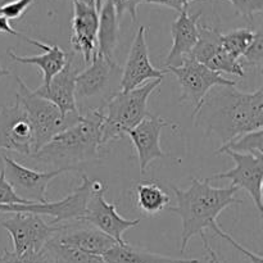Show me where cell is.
<instances>
[{
	"label": "cell",
	"instance_id": "obj_1",
	"mask_svg": "<svg viewBox=\"0 0 263 263\" xmlns=\"http://www.w3.org/2000/svg\"><path fill=\"white\" fill-rule=\"evenodd\" d=\"M207 95L192 117L195 125L226 144L243 134L263 128V87L244 92L235 86H220Z\"/></svg>",
	"mask_w": 263,
	"mask_h": 263
},
{
	"label": "cell",
	"instance_id": "obj_2",
	"mask_svg": "<svg viewBox=\"0 0 263 263\" xmlns=\"http://www.w3.org/2000/svg\"><path fill=\"white\" fill-rule=\"evenodd\" d=\"M176 197V205L167 210L180 216L182 223L181 247L185 253L187 244L195 235H205V229L215 230L218 226L217 217L231 204H240L243 200L236 198L238 189L234 186L215 187L207 179L192 177V184L186 190L172 186Z\"/></svg>",
	"mask_w": 263,
	"mask_h": 263
},
{
	"label": "cell",
	"instance_id": "obj_3",
	"mask_svg": "<svg viewBox=\"0 0 263 263\" xmlns=\"http://www.w3.org/2000/svg\"><path fill=\"white\" fill-rule=\"evenodd\" d=\"M102 110L87 109L74 125L57 134L49 143L39 149L32 158L41 164L58 168L76 170L79 164L99 158Z\"/></svg>",
	"mask_w": 263,
	"mask_h": 263
},
{
	"label": "cell",
	"instance_id": "obj_4",
	"mask_svg": "<svg viewBox=\"0 0 263 263\" xmlns=\"http://www.w3.org/2000/svg\"><path fill=\"white\" fill-rule=\"evenodd\" d=\"M163 80H152L130 91H118L102 108V145L120 140L149 116L148 99Z\"/></svg>",
	"mask_w": 263,
	"mask_h": 263
},
{
	"label": "cell",
	"instance_id": "obj_5",
	"mask_svg": "<svg viewBox=\"0 0 263 263\" xmlns=\"http://www.w3.org/2000/svg\"><path fill=\"white\" fill-rule=\"evenodd\" d=\"M18 90L15 99L23 107L33 128L35 153L51 140L57 134L74 125L81 118L80 113H69L66 117L51 102L35 94L21 77L15 76ZM33 153V154H35Z\"/></svg>",
	"mask_w": 263,
	"mask_h": 263
},
{
	"label": "cell",
	"instance_id": "obj_6",
	"mask_svg": "<svg viewBox=\"0 0 263 263\" xmlns=\"http://www.w3.org/2000/svg\"><path fill=\"white\" fill-rule=\"evenodd\" d=\"M122 68L115 62V59L105 58L100 54H95L90 62V66L76 76V104H84L92 98H100L103 105L121 91L116 84L121 85Z\"/></svg>",
	"mask_w": 263,
	"mask_h": 263
},
{
	"label": "cell",
	"instance_id": "obj_7",
	"mask_svg": "<svg viewBox=\"0 0 263 263\" xmlns=\"http://www.w3.org/2000/svg\"><path fill=\"white\" fill-rule=\"evenodd\" d=\"M166 72H171L176 76L181 87L180 102H190L194 107L192 117L198 112L203 100L207 97L211 89L216 86H235V80L223 77L217 72L211 71L204 64L199 63L192 57H187L179 67L164 68Z\"/></svg>",
	"mask_w": 263,
	"mask_h": 263
},
{
	"label": "cell",
	"instance_id": "obj_8",
	"mask_svg": "<svg viewBox=\"0 0 263 263\" xmlns=\"http://www.w3.org/2000/svg\"><path fill=\"white\" fill-rule=\"evenodd\" d=\"M92 180L89 176L82 175L80 186L58 202L32 203V204H14L8 205V213L27 212L39 216L51 217L50 225H62L74 221H82L86 212L87 200L92 192Z\"/></svg>",
	"mask_w": 263,
	"mask_h": 263
},
{
	"label": "cell",
	"instance_id": "obj_9",
	"mask_svg": "<svg viewBox=\"0 0 263 263\" xmlns=\"http://www.w3.org/2000/svg\"><path fill=\"white\" fill-rule=\"evenodd\" d=\"M12 215L3 220L0 226L9 234L13 253L18 256L43 251L58 229L57 225L46 223L41 216L33 213L17 212Z\"/></svg>",
	"mask_w": 263,
	"mask_h": 263
},
{
	"label": "cell",
	"instance_id": "obj_10",
	"mask_svg": "<svg viewBox=\"0 0 263 263\" xmlns=\"http://www.w3.org/2000/svg\"><path fill=\"white\" fill-rule=\"evenodd\" d=\"M107 189L108 186L102 181L92 182V192L87 200L86 212L82 221L110 236L118 244H125L123 234L130 229L136 228L140 220H127L120 216L115 203H108L105 200L104 193Z\"/></svg>",
	"mask_w": 263,
	"mask_h": 263
},
{
	"label": "cell",
	"instance_id": "obj_11",
	"mask_svg": "<svg viewBox=\"0 0 263 263\" xmlns=\"http://www.w3.org/2000/svg\"><path fill=\"white\" fill-rule=\"evenodd\" d=\"M4 175L7 181L12 185L17 195L30 203H45L46 189L55 177L72 171L68 168H58L53 171H36L18 163L8 156H3Z\"/></svg>",
	"mask_w": 263,
	"mask_h": 263
},
{
	"label": "cell",
	"instance_id": "obj_12",
	"mask_svg": "<svg viewBox=\"0 0 263 263\" xmlns=\"http://www.w3.org/2000/svg\"><path fill=\"white\" fill-rule=\"evenodd\" d=\"M0 149L27 157L35 153L32 125L17 100L0 108Z\"/></svg>",
	"mask_w": 263,
	"mask_h": 263
},
{
	"label": "cell",
	"instance_id": "obj_13",
	"mask_svg": "<svg viewBox=\"0 0 263 263\" xmlns=\"http://www.w3.org/2000/svg\"><path fill=\"white\" fill-rule=\"evenodd\" d=\"M221 154L229 156L235 163V167L226 172H220L208 177L211 180L228 179L231 181V186L236 189H243L252 198L256 204L259 215H263L262 200V185H263V158L261 157L249 156V154L235 153L231 151H225Z\"/></svg>",
	"mask_w": 263,
	"mask_h": 263
},
{
	"label": "cell",
	"instance_id": "obj_14",
	"mask_svg": "<svg viewBox=\"0 0 263 263\" xmlns=\"http://www.w3.org/2000/svg\"><path fill=\"white\" fill-rule=\"evenodd\" d=\"M166 73V69H158L152 64L146 43V28L145 26H140L136 31L126 64L122 68L121 91H130L152 80H163Z\"/></svg>",
	"mask_w": 263,
	"mask_h": 263
},
{
	"label": "cell",
	"instance_id": "obj_15",
	"mask_svg": "<svg viewBox=\"0 0 263 263\" xmlns=\"http://www.w3.org/2000/svg\"><path fill=\"white\" fill-rule=\"evenodd\" d=\"M57 226L58 229L50 241L79 249L85 253L103 257L112 247L118 244L110 236L105 235L104 233L84 221H76V223L67 222Z\"/></svg>",
	"mask_w": 263,
	"mask_h": 263
},
{
	"label": "cell",
	"instance_id": "obj_16",
	"mask_svg": "<svg viewBox=\"0 0 263 263\" xmlns=\"http://www.w3.org/2000/svg\"><path fill=\"white\" fill-rule=\"evenodd\" d=\"M171 125L172 122L164 118L149 115L136 127L127 133L138 153L141 174H145L154 159L170 157L168 153L162 151L159 141H161V134L163 128L170 127Z\"/></svg>",
	"mask_w": 263,
	"mask_h": 263
},
{
	"label": "cell",
	"instance_id": "obj_17",
	"mask_svg": "<svg viewBox=\"0 0 263 263\" xmlns=\"http://www.w3.org/2000/svg\"><path fill=\"white\" fill-rule=\"evenodd\" d=\"M73 17H72L71 45L73 53L81 54L86 64L91 62L98 51V26L99 13L94 5L72 2Z\"/></svg>",
	"mask_w": 263,
	"mask_h": 263
},
{
	"label": "cell",
	"instance_id": "obj_18",
	"mask_svg": "<svg viewBox=\"0 0 263 263\" xmlns=\"http://www.w3.org/2000/svg\"><path fill=\"white\" fill-rule=\"evenodd\" d=\"M77 73L79 68L74 64V53L72 51L67 57L66 66L50 80L48 86H39L33 91L39 97L53 103L64 117L69 113H80L74 97Z\"/></svg>",
	"mask_w": 263,
	"mask_h": 263
},
{
	"label": "cell",
	"instance_id": "obj_19",
	"mask_svg": "<svg viewBox=\"0 0 263 263\" xmlns=\"http://www.w3.org/2000/svg\"><path fill=\"white\" fill-rule=\"evenodd\" d=\"M199 18L200 13L190 14L189 8H185L171 23L172 46L168 55L164 59L166 68L179 67L190 55L199 37Z\"/></svg>",
	"mask_w": 263,
	"mask_h": 263
},
{
	"label": "cell",
	"instance_id": "obj_20",
	"mask_svg": "<svg viewBox=\"0 0 263 263\" xmlns=\"http://www.w3.org/2000/svg\"><path fill=\"white\" fill-rule=\"evenodd\" d=\"M25 41L32 44V45L37 46V48L43 49L44 54L41 55H33V57H21L17 55L13 50L8 51V55L15 63L21 64H32V66H37L43 72V85L41 86H48L50 80L55 76L57 73L63 69L66 66L67 57L68 53L63 50L61 46L58 45H49V44L40 43L33 39H30L26 36Z\"/></svg>",
	"mask_w": 263,
	"mask_h": 263
},
{
	"label": "cell",
	"instance_id": "obj_21",
	"mask_svg": "<svg viewBox=\"0 0 263 263\" xmlns=\"http://www.w3.org/2000/svg\"><path fill=\"white\" fill-rule=\"evenodd\" d=\"M103 259L105 263H200L199 259L171 258L152 253L127 243L116 244L103 256Z\"/></svg>",
	"mask_w": 263,
	"mask_h": 263
},
{
	"label": "cell",
	"instance_id": "obj_22",
	"mask_svg": "<svg viewBox=\"0 0 263 263\" xmlns=\"http://www.w3.org/2000/svg\"><path fill=\"white\" fill-rule=\"evenodd\" d=\"M118 32H120V20L116 14L115 7L109 0H104L99 10L97 53L105 58L113 59V54L118 43Z\"/></svg>",
	"mask_w": 263,
	"mask_h": 263
},
{
	"label": "cell",
	"instance_id": "obj_23",
	"mask_svg": "<svg viewBox=\"0 0 263 263\" xmlns=\"http://www.w3.org/2000/svg\"><path fill=\"white\" fill-rule=\"evenodd\" d=\"M136 204L148 216H156L167 210L171 197L161 184L156 181H140L135 187Z\"/></svg>",
	"mask_w": 263,
	"mask_h": 263
},
{
	"label": "cell",
	"instance_id": "obj_24",
	"mask_svg": "<svg viewBox=\"0 0 263 263\" xmlns=\"http://www.w3.org/2000/svg\"><path fill=\"white\" fill-rule=\"evenodd\" d=\"M198 30H199V37L189 57L194 58L199 63L205 64L210 61L211 57L222 49V43H221L222 33L217 28L211 27L208 25H200V23L198 26Z\"/></svg>",
	"mask_w": 263,
	"mask_h": 263
},
{
	"label": "cell",
	"instance_id": "obj_25",
	"mask_svg": "<svg viewBox=\"0 0 263 263\" xmlns=\"http://www.w3.org/2000/svg\"><path fill=\"white\" fill-rule=\"evenodd\" d=\"M48 261L51 263H105L103 257L85 253L79 249L61 246L49 240L44 247Z\"/></svg>",
	"mask_w": 263,
	"mask_h": 263
},
{
	"label": "cell",
	"instance_id": "obj_26",
	"mask_svg": "<svg viewBox=\"0 0 263 263\" xmlns=\"http://www.w3.org/2000/svg\"><path fill=\"white\" fill-rule=\"evenodd\" d=\"M225 151L235 152L240 154L261 157L263 158V128L243 134L234 140L223 144L216 151V154H221Z\"/></svg>",
	"mask_w": 263,
	"mask_h": 263
},
{
	"label": "cell",
	"instance_id": "obj_27",
	"mask_svg": "<svg viewBox=\"0 0 263 263\" xmlns=\"http://www.w3.org/2000/svg\"><path fill=\"white\" fill-rule=\"evenodd\" d=\"M256 36V31L252 28H235L228 33L221 35L222 48L233 58L240 59L244 51L248 49L251 43Z\"/></svg>",
	"mask_w": 263,
	"mask_h": 263
},
{
	"label": "cell",
	"instance_id": "obj_28",
	"mask_svg": "<svg viewBox=\"0 0 263 263\" xmlns=\"http://www.w3.org/2000/svg\"><path fill=\"white\" fill-rule=\"evenodd\" d=\"M204 66L210 68L211 71L217 72L220 74L230 73L239 77H244V74H246L243 64L239 62V59L233 58L230 54L226 53L223 48L220 49L215 55L211 57V59Z\"/></svg>",
	"mask_w": 263,
	"mask_h": 263
},
{
	"label": "cell",
	"instance_id": "obj_29",
	"mask_svg": "<svg viewBox=\"0 0 263 263\" xmlns=\"http://www.w3.org/2000/svg\"><path fill=\"white\" fill-rule=\"evenodd\" d=\"M243 58L246 59V64L253 66L258 71H262L263 67V35L261 30L256 31L253 41L248 46L243 54Z\"/></svg>",
	"mask_w": 263,
	"mask_h": 263
},
{
	"label": "cell",
	"instance_id": "obj_30",
	"mask_svg": "<svg viewBox=\"0 0 263 263\" xmlns=\"http://www.w3.org/2000/svg\"><path fill=\"white\" fill-rule=\"evenodd\" d=\"M231 3L235 12L244 17L247 22L252 23L256 14H261L263 10V0H228Z\"/></svg>",
	"mask_w": 263,
	"mask_h": 263
},
{
	"label": "cell",
	"instance_id": "obj_31",
	"mask_svg": "<svg viewBox=\"0 0 263 263\" xmlns=\"http://www.w3.org/2000/svg\"><path fill=\"white\" fill-rule=\"evenodd\" d=\"M35 0H9L0 5V15L7 18L8 21L20 20L26 10L32 5Z\"/></svg>",
	"mask_w": 263,
	"mask_h": 263
},
{
	"label": "cell",
	"instance_id": "obj_32",
	"mask_svg": "<svg viewBox=\"0 0 263 263\" xmlns=\"http://www.w3.org/2000/svg\"><path fill=\"white\" fill-rule=\"evenodd\" d=\"M0 263H49L45 251L32 252L22 256L13 253V252L4 251L0 256Z\"/></svg>",
	"mask_w": 263,
	"mask_h": 263
},
{
	"label": "cell",
	"instance_id": "obj_33",
	"mask_svg": "<svg viewBox=\"0 0 263 263\" xmlns=\"http://www.w3.org/2000/svg\"><path fill=\"white\" fill-rule=\"evenodd\" d=\"M14 204H32L27 200L22 199L17 195L12 185L7 181L4 170H0V205H14Z\"/></svg>",
	"mask_w": 263,
	"mask_h": 263
},
{
	"label": "cell",
	"instance_id": "obj_34",
	"mask_svg": "<svg viewBox=\"0 0 263 263\" xmlns=\"http://www.w3.org/2000/svg\"><path fill=\"white\" fill-rule=\"evenodd\" d=\"M113 4L118 20L123 17V14H130L131 20L136 22L138 20V7L143 3V0H109Z\"/></svg>",
	"mask_w": 263,
	"mask_h": 263
},
{
	"label": "cell",
	"instance_id": "obj_35",
	"mask_svg": "<svg viewBox=\"0 0 263 263\" xmlns=\"http://www.w3.org/2000/svg\"><path fill=\"white\" fill-rule=\"evenodd\" d=\"M213 233H215V235H218L220 238L225 239V240L228 241V243H230L234 248L238 249L241 254H244V256L249 259V262L251 263H262V257L259 256V254H253L252 252H249L248 249H246L244 247H241L238 241H235V239L231 238V236L229 235L228 233H225V231H223L220 226H217V228L213 230Z\"/></svg>",
	"mask_w": 263,
	"mask_h": 263
},
{
	"label": "cell",
	"instance_id": "obj_36",
	"mask_svg": "<svg viewBox=\"0 0 263 263\" xmlns=\"http://www.w3.org/2000/svg\"><path fill=\"white\" fill-rule=\"evenodd\" d=\"M192 2H195V0H143V3L171 8V9L176 10L177 13H180L185 8H189V4Z\"/></svg>",
	"mask_w": 263,
	"mask_h": 263
},
{
	"label": "cell",
	"instance_id": "obj_37",
	"mask_svg": "<svg viewBox=\"0 0 263 263\" xmlns=\"http://www.w3.org/2000/svg\"><path fill=\"white\" fill-rule=\"evenodd\" d=\"M0 33H7V35L18 36V37L23 39V40L26 39L25 35L20 33L18 31H15L14 28L12 27V26H10V23H9V21H8L5 17H3V15H0Z\"/></svg>",
	"mask_w": 263,
	"mask_h": 263
},
{
	"label": "cell",
	"instance_id": "obj_38",
	"mask_svg": "<svg viewBox=\"0 0 263 263\" xmlns=\"http://www.w3.org/2000/svg\"><path fill=\"white\" fill-rule=\"evenodd\" d=\"M200 238H202L203 244H204V249L207 251V253H208V263H222L220 261V258H218L217 254H216V252L211 248V246H210V243H208L205 235H202Z\"/></svg>",
	"mask_w": 263,
	"mask_h": 263
},
{
	"label": "cell",
	"instance_id": "obj_39",
	"mask_svg": "<svg viewBox=\"0 0 263 263\" xmlns=\"http://www.w3.org/2000/svg\"><path fill=\"white\" fill-rule=\"evenodd\" d=\"M10 74V72L8 71L7 68H3L2 66H0V79H2V77H4V76H9Z\"/></svg>",
	"mask_w": 263,
	"mask_h": 263
},
{
	"label": "cell",
	"instance_id": "obj_40",
	"mask_svg": "<svg viewBox=\"0 0 263 263\" xmlns=\"http://www.w3.org/2000/svg\"><path fill=\"white\" fill-rule=\"evenodd\" d=\"M72 2L84 3V4H87V5H94V7H95V0H72Z\"/></svg>",
	"mask_w": 263,
	"mask_h": 263
},
{
	"label": "cell",
	"instance_id": "obj_41",
	"mask_svg": "<svg viewBox=\"0 0 263 263\" xmlns=\"http://www.w3.org/2000/svg\"><path fill=\"white\" fill-rule=\"evenodd\" d=\"M103 2H104V0H95V8H97L98 13H99L100 8H102V4H103Z\"/></svg>",
	"mask_w": 263,
	"mask_h": 263
}]
</instances>
